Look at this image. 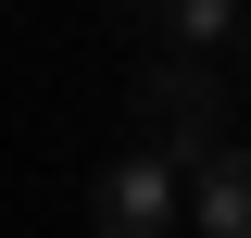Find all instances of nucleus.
<instances>
[{"label":"nucleus","instance_id":"nucleus-2","mask_svg":"<svg viewBox=\"0 0 251 238\" xmlns=\"http://www.w3.org/2000/svg\"><path fill=\"white\" fill-rule=\"evenodd\" d=\"M188 238H251V150L214 138L188 163Z\"/></svg>","mask_w":251,"mask_h":238},{"label":"nucleus","instance_id":"nucleus-1","mask_svg":"<svg viewBox=\"0 0 251 238\" xmlns=\"http://www.w3.org/2000/svg\"><path fill=\"white\" fill-rule=\"evenodd\" d=\"M176 213H188V163L176 150H113L100 188H88V226L100 238H176Z\"/></svg>","mask_w":251,"mask_h":238},{"label":"nucleus","instance_id":"nucleus-4","mask_svg":"<svg viewBox=\"0 0 251 238\" xmlns=\"http://www.w3.org/2000/svg\"><path fill=\"white\" fill-rule=\"evenodd\" d=\"M163 38H176V50L201 63L214 38H239V0H163Z\"/></svg>","mask_w":251,"mask_h":238},{"label":"nucleus","instance_id":"nucleus-5","mask_svg":"<svg viewBox=\"0 0 251 238\" xmlns=\"http://www.w3.org/2000/svg\"><path fill=\"white\" fill-rule=\"evenodd\" d=\"M239 63H251V13H239Z\"/></svg>","mask_w":251,"mask_h":238},{"label":"nucleus","instance_id":"nucleus-3","mask_svg":"<svg viewBox=\"0 0 251 238\" xmlns=\"http://www.w3.org/2000/svg\"><path fill=\"white\" fill-rule=\"evenodd\" d=\"M138 100H151V125H176V163H201V150H214V75H201L188 50L163 63V75H151Z\"/></svg>","mask_w":251,"mask_h":238}]
</instances>
